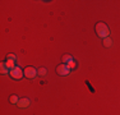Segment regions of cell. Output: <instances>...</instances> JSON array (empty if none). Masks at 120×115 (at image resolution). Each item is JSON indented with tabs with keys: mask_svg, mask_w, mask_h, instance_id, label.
I'll use <instances>...</instances> for the list:
<instances>
[{
	"mask_svg": "<svg viewBox=\"0 0 120 115\" xmlns=\"http://www.w3.org/2000/svg\"><path fill=\"white\" fill-rule=\"evenodd\" d=\"M23 72H24V77H26V78H28V79H33V78H36V77L38 76L37 69L35 67H27Z\"/></svg>",
	"mask_w": 120,
	"mask_h": 115,
	"instance_id": "obj_4",
	"label": "cell"
},
{
	"mask_svg": "<svg viewBox=\"0 0 120 115\" xmlns=\"http://www.w3.org/2000/svg\"><path fill=\"white\" fill-rule=\"evenodd\" d=\"M72 60H74V59H73V56L70 55V54H64V55L61 56V61L64 63V64H69Z\"/></svg>",
	"mask_w": 120,
	"mask_h": 115,
	"instance_id": "obj_7",
	"label": "cell"
},
{
	"mask_svg": "<svg viewBox=\"0 0 120 115\" xmlns=\"http://www.w3.org/2000/svg\"><path fill=\"white\" fill-rule=\"evenodd\" d=\"M5 64H7V67L12 70L13 68H15V60H12V59H5Z\"/></svg>",
	"mask_w": 120,
	"mask_h": 115,
	"instance_id": "obj_8",
	"label": "cell"
},
{
	"mask_svg": "<svg viewBox=\"0 0 120 115\" xmlns=\"http://www.w3.org/2000/svg\"><path fill=\"white\" fill-rule=\"evenodd\" d=\"M104 46L105 47H111L112 46V40L110 38V37H106V38H104Z\"/></svg>",
	"mask_w": 120,
	"mask_h": 115,
	"instance_id": "obj_10",
	"label": "cell"
},
{
	"mask_svg": "<svg viewBox=\"0 0 120 115\" xmlns=\"http://www.w3.org/2000/svg\"><path fill=\"white\" fill-rule=\"evenodd\" d=\"M9 101H10V104H12V105H17V104H18V101H19L18 95H12V96H10V99H9Z\"/></svg>",
	"mask_w": 120,
	"mask_h": 115,
	"instance_id": "obj_9",
	"label": "cell"
},
{
	"mask_svg": "<svg viewBox=\"0 0 120 115\" xmlns=\"http://www.w3.org/2000/svg\"><path fill=\"white\" fill-rule=\"evenodd\" d=\"M0 73L4 76V74H8V73H10V69L7 67V64H5V61H3L1 64H0Z\"/></svg>",
	"mask_w": 120,
	"mask_h": 115,
	"instance_id": "obj_6",
	"label": "cell"
},
{
	"mask_svg": "<svg viewBox=\"0 0 120 115\" xmlns=\"http://www.w3.org/2000/svg\"><path fill=\"white\" fill-rule=\"evenodd\" d=\"M95 32L96 34L100 37V38H106V37H110V28L107 27L106 23L104 22H97L95 26Z\"/></svg>",
	"mask_w": 120,
	"mask_h": 115,
	"instance_id": "obj_1",
	"label": "cell"
},
{
	"mask_svg": "<svg viewBox=\"0 0 120 115\" xmlns=\"http://www.w3.org/2000/svg\"><path fill=\"white\" fill-rule=\"evenodd\" d=\"M9 76H10V78H12V79L19 80V79H22L24 77V72L19 67H15V68H13L12 70H10Z\"/></svg>",
	"mask_w": 120,
	"mask_h": 115,
	"instance_id": "obj_2",
	"label": "cell"
},
{
	"mask_svg": "<svg viewBox=\"0 0 120 115\" xmlns=\"http://www.w3.org/2000/svg\"><path fill=\"white\" fill-rule=\"evenodd\" d=\"M37 73H38V76H40V77H45V76L47 74V70H46V68H38Z\"/></svg>",
	"mask_w": 120,
	"mask_h": 115,
	"instance_id": "obj_11",
	"label": "cell"
},
{
	"mask_svg": "<svg viewBox=\"0 0 120 115\" xmlns=\"http://www.w3.org/2000/svg\"><path fill=\"white\" fill-rule=\"evenodd\" d=\"M70 73V68L68 64H59L58 67H56V74H59V76L61 77H65V76H69Z\"/></svg>",
	"mask_w": 120,
	"mask_h": 115,
	"instance_id": "obj_3",
	"label": "cell"
},
{
	"mask_svg": "<svg viewBox=\"0 0 120 115\" xmlns=\"http://www.w3.org/2000/svg\"><path fill=\"white\" fill-rule=\"evenodd\" d=\"M7 59H12V60H17V59H15V55H14V54H8V55H7Z\"/></svg>",
	"mask_w": 120,
	"mask_h": 115,
	"instance_id": "obj_13",
	"label": "cell"
},
{
	"mask_svg": "<svg viewBox=\"0 0 120 115\" xmlns=\"http://www.w3.org/2000/svg\"><path fill=\"white\" fill-rule=\"evenodd\" d=\"M31 105V100L30 99H27V97H22V99H19V101L18 104H17V106L18 107H28V106Z\"/></svg>",
	"mask_w": 120,
	"mask_h": 115,
	"instance_id": "obj_5",
	"label": "cell"
},
{
	"mask_svg": "<svg viewBox=\"0 0 120 115\" xmlns=\"http://www.w3.org/2000/svg\"><path fill=\"white\" fill-rule=\"evenodd\" d=\"M68 65H69L70 70H72V69H75V68H77V63H75V60H72V61H70Z\"/></svg>",
	"mask_w": 120,
	"mask_h": 115,
	"instance_id": "obj_12",
	"label": "cell"
}]
</instances>
